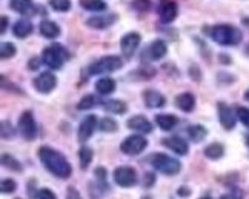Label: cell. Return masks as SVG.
Segmentation results:
<instances>
[{
    "instance_id": "1",
    "label": "cell",
    "mask_w": 249,
    "mask_h": 199,
    "mask_svg": "<svg viewBox=\"0 0 249 199\" xmlns=\"http://www.w3.org/2000/svg\"><path fill=\"white\" fill-rule=\"evenodd\" d=\"M39 158L42 160V164L45 165V168L51 175H54L57 178H62V179L70 178V175L72 172L71 164L57 150L48 147V145H42L39 148Z\"/></svg>"
},
{
    "instance_id": "5",
    "label": "cell",
    "mask_w": 249,
    "mask_h": 199,
    "mask_svg": "<svg viewBox=\"0 0 249 199\" xmlns=\"http://www.w3.org/2000/svg\"><path fill=\"white\" fill-rule=\"evenodd\" d=\"M123 66V60L119 56H105L89 66V74H107L120 70Z\"/></svg>"
},
{
    "instance_id": "41",
    "label": "cell",
    "mask_w": 249,
    "mask_h": 199,
    "mask_svg": "<svg viewBox=\"0 0 249 199\" xmlns=\"http://www.w3.org/2000/svg\"><path fill=\"white\" fill-rule=\"evenodd\" d=\"M39 68H40V59L39 58L30 59V62H28V70L36 71V70H39Z\"/></svg>"
},
{
    "instance_id": "35",
    "label": "cell",
    "mask_w": 249,
    "mask_h": 199,
    "mask_svg": "<svg viewBox=\"0 0 249 199\" xmlns=\"http://www.w3.org/2000/svg\"><path fill=\"white\" fill-rule=\"evenodd\" d=\"M131 6L136 9L137 13H148L149 8H151V2L149 0H134V2L131 3Z\"/></svg>"
},
{
    "instance_id": "3",
    "label": "cell",
    "mask_w": 249,
    "mask_h": 199,
    "mask_svg": "<svg viewBox=\"0 0 249 199\" xmlns=\"http://www.w3.org/2000/svg\"><path fill=\"white\" fill-rule=\"evenodd\" d=\"M68 59L70 53L60 43H53L42 51V62L50 66L51 70H60Z\"/></svg>"
},
{
    "instance_id": "14",
    "label": "cell",
    "mask_w": 249,
    "mask_h": 199,
    "mask_svg": "<svg viewBox=\"0 0 249 199\" xmlns=\"http://www.w3.org/2000/svg\"><path fill=\"white\" fill-rule=\"evenodd\" d=\"M168 53V46L165 43V40H161V39H156V40H152L148 46H146V50H145V59L146 60H160V59H163L165 56ZM142 56V58H143Z\"/></svg>"
},
{
    "instance_id": "39",
    "label": "cell",
    "mask_w": 249,
    "mask_h": 199,
    "mask_svg": "<svg viewBox=\"0 0 249 199\" xmlns=\"http://www.w3.org/2000/svg\"><path fill=\"white\" fill-rule=\"evenodd\" d=\"M13 136H14V130H13L11 124L6 122V120H3L2 122V138L3 139H11Z\"/></svg>"
},
{
    "instance_id": "45",
    "label": "cell",
    "mask_w": 249,
    "mask_h": 199,
    "mask_svg": "<svg viewBox=\"0 0 249 199\" xmlns=\"http://www.w3.org/2000/svg\"><path fill=\"white\" fill-rule=\"evenodd\" d=\"M95 176L99 178V181L105 182V179H107V170H105V168H97V170H95Z\"/></svg>"
},
{
    "instance_id": "17",
    "label": "cell",
    "mask_w": 249,
    "mask_h": 199,
    "mask_svg": "<svg viewBox=\"0 0 249 199\" xmlns=\"http://www.w3.org/2000/svg\"><path fill=\"white\" fill-rule=\"evenodd\" d=\"M161 144H163L165 147H168L169 150L174 151L176 155H180V156H185L188 151H189V145L188 142L180 138V136H171V138H166L161 140Z\"/></svg>"
},
{
    "instance_id": "31",
    "label": "cell",
    "mask_w": 249,
    "mask_h": 199,
    "mask_svg": "<svg viewBox=\"0 0 249 199\" xmlns=\"http://www.w3.org/2000/svg\"><path fill=\"white\" fill-rule=\"evenodd\" d=\"M17 53V48L13 42H3L2 46H0V58L2 59H11L14 58Z\"/></svg>"
},
{
    "instance_id": "2",
    "label": "cell",
    "mask_w": 249,
    "mask_h": 199,
    "mask_svg": "<svg viewBox=\"0 0 249 199\" xmlns=\"http://www.w3.org/2000/svg\"><path fill=\"white\" fill-rule=\"evenodd\" d=\"M206 33L215 43L223 46H235L243 39V33L240 28L231 23H218L209 26Z\"/></svg>"
},
{
    "instance_id": "38",
    "label": "cell",
    "mask_w": 249,
    "mask_h": 199,
    "mask_svg": "<svg viewBox=\"0 0 249 199\" xmlns=\"http://www.w3.org/2000/svg\"><path fill=\"white\" fill-rule=\"evenodd\" d=\"M134 74H139L140 76V79H145V80H148V79H151L152 76L156 74V70L154 68H149V66H145V68H140V70H137Z\"/></svg>"
},
{
    "instance_id": "26",
    "label": "cell",
    "mask_w": 249,
    "mask_h": 199,
    "mask_svg": "<svg viewBox=\"0 0 249 199\" xmlns=\"http://www.w3.org/2000/svg\"><path fill=\"white\" fill-rule=\"evenodd\" d=\"M188 136H189V139L193 140V142H196V144H198V142H202L205 138H206V135H208V130L203 127V125H200V124H196V125H191V127H188Z\"/></svg>"
},
{
    "instance_id": "42",
    "label": "cell",
    "mask_w": 249,
    "mask_h": 199,
    "mask_svg": "<svg viewBox=\"0 0 249 199\" xmlns=\"http://www.w3.org/2000/svg\"><path fill=\"white\" fill-rule=\"evenodd\" d=\"M154 182H156V176L152 173H146L145 176H143V185L145 187H151Z\"/></svg>"
},
{
    "instance_id": "51",
    "label": "cell",
    "mask_w": 249,
    "mask_h": 199,
    "mask_svg": "<svg viewBox=\"0 0 249 199\" xmlns=\"http://www.w3.org/2000/svg\"><path fill=\"white\" fill-rule=\"evenodd\" d=\"M16 199H20V198H16Z\"/></svg>"
},
{
    "instance_id": "44",
    "label": "cell",
    "mask_w": 249,
    "mask_h": 199,
    "mask_svg": "<svg viewBox=\"0 0 249 199\" xmlns=\"http://www.w3.org/2000/svg\"><path fill=\"white\" fill-rule=\"evenodd\" d=\"M189 74L191 78H194V80H200V70L197 68V65H193L189 68Z\"/></svg>"
},
{
    "instance_id": "32",
    "label": "cell",
    "mask_w": 249,
    "mask_h": 199,
    "mask_svg": "<svg viewBox=\"0 0 249 199\" xmlns=\"http://www.w3.org/2000/svg\"><path fill=\"white\" fill-rule=\"evenodd\" d=\"M97 105V98L94 94H86L80 99V102L77 103V110H91Z\"/></svg>"
},
{
    "instance_id": "46",
    "label": "cell",
    "mask_w": 249,
    "mask_h": 199,
    "mask_svg": "<svg viewBox=\"0 0 249 199\" xmlns=\"http://www.w3.org/2000/svg\"><path fill=\"white\" fill-rule=\"evenodd\" d=\"M8 23H9V20H8V16H2V34H5V31H6V28H8Z\"/></svg>"
},
{
    "instance_id": "30",
    "label": "cell",
    "mask_w": 249,
    "mask_h": 199,
    "mask_svg": "<svg viewBox=\"0 0 249 199\" xmlns=\"http://www.w3.org/2000/svg\"><path fill=\"white\" fill-rule=\"evenodd\" d=\"M48 5L57 13H68L71 9V0H48Z\"/></svg>"
},
{
    "instance_id": "18",
    "label": "cell",
    "mask_w": 249,
    "mask_h": 199,
    "mask_svg": "<svg viewBox=\"0 0 249 199\" xmlns=\"http://www.w3.org/2000/svg\"><path fill=\"white\" fill-rule=\"evenodd\" d=\"M126 125L128 128L137 131V133H142V135H148V133L152 131V124L145 118V116H132L126 120Z\"/></svg>"
},
{
    "instance_id": "50",
    "label": "cell",
    "mask_w": 249,
    "mask_h": 199,
    "mask_svg": "<svg viewBox=\"0 0 249 199\" xmlns=\"http://www.w3.org/2000/svg\"><path fill=\"white\" fill-rule=\"evenodd\" d=\"M200 199H211V198H200Z\"/></svg>"
},
{
    "instance_id": "24",
    "label": "cell",
    "mask_w": 249,
    "mask_h": 199,
    "mask_svg": "<svg viewBox=\"0 0 249 199\" xmlns=\"http://www.w3.org/2000/svg\"><path fill=\"white\" fill-rule=\"evenodd\" d=\"M103 110H107V113H112V115H124L128 111V105L123 100L109 99L103 102Z\"/></svg>"
},
{
    "instance_id": "47",
    "label": "cell",
    "mask_w": 249,
    "mask_h": 199,
    "mask_svg": "<svg viewBox=\"0 0 249 199\" xmlns=\"http://www.w3.org/2000/svg\"><path fill=\"white\" fill-rule=\"evenodd\" d=\"M245 54L249 58V45H246V48H245Z\"/></svg>"
},
{
    "instance_id": "8",
    "label": "cell",
    "mask_w": 249,
    "mask_h": 199,
    "mask_svg": "<svg viewBox=\"0 0 249 199\" xmlns=\"http://www.w3.org/2000/svg\"><path fill=\"white\" fill-rule=\"evenodd\" d=\"M157 13L161 23H172L178 16V5L174 0H160L157 6Z\"/></svg>"
},
{
    "instance_id": "23",
    "label": "cell",
    "mask_w": 249,
    "mask_h": 199,
    "mask_svg": "<svg viewBox=\"0 0 249 199\" xmlns=\"http://www.w3.org/2000/svg\"><path fill=\"white\" fill-rule=\"evenodd\" d=\"M156 124L160 127V130L163 131H171L174 130L178 124V118L174 115H166V113H161V115L156 116Z\"/></svg>"
},
{
    "instance_id": "28",
    "label": "cell",
    "mask_w": 249,
    "mask_h": 199,
    "mask_svg": "<svg viewBox=\"0 0 249 199\" xmlns=\"http://www.w3.org/2000/svg\"><path fill=\"white\" fill-rule=\"evenodd\" d=\"M80 6L91 13H102V11H107V8H108V5L105 3L103 0H80Z\"/></svg>"
},
{
    "instance_id": "6",
    "label": "cell",
    "mask_w": 249,
    "mask_h": 199,
    "mask_svg": "<svg viewBox=\"0 0 249 199\" xmlns=\"http://www.w3.org/2000/svg\"><path fill=\"white\" fill-rule=\"evenodd\" d=\"M18 133L25 140H34L37 136V124L34 119V113L26 110L18 118Z\"/></svg>"
},
{
    "instance_id": "12",
    "label": "cell",
    "mask_w": 249,
    "mask_h": 199,
    "mask_svg": "<svg viewBox=\"0 0 249 199\" xmlns=\"http://www.w3.org/2000/svg\"><path fill=\"white\" fill-rule=\"evenodd\" d=\"M217 110H218V120L222 127L225 130H234L237 124V113H234L232 108L226 105L225 102H218Z\"/></svg>"
},
{
    "instance_id": "33",
    "label": "cell",
    "mask_w": 249,
    "mask_h": 199,
    "mask_svg": "<svg viewBox=\"0 0 249 199\" xmlns=\"http://www.w3.org/2000/svg\"><path fill=\"white\" fill-rule=\"evenodd\" d=\"M99 128L105 133H114V131H117L119 125L112 118H103L99 124Z\"/></svg>"
},
{
    "instance_id": "27",
    "label": "cell",
    "mask_w": 249,
    "mask_h": 199,
    "mask_svg": "<svg viewBox=\"0 0 249 199\" xmlns=\"http://www.w3.org/2000/svg\"><path fill=\"white\" fill-rule=\"evenodd\" d=\"M203 153H205V156L208 159L217 160V159H220L225 155V147L220 144V142H213V144H209L208 147H205Z\"/></svg>"
},
{
    "instance_id": "20",
    "label": "cell",
    "mask_w": 249,
    "mask_h": 199,
    "mask_svg": "<svg viewBox=\"0 0 249 199\" xmlns=\"http://www.w3.org/2000/svg\"><path fill=\"white\" fill-rule=\"evenodd\" d=\"M176 107L185 113H191L196 108V98L191 93H181L176 98Z\"/></svg>"
},
{
    "instance_id": "40",
    "label": "cell",
    "mask_w": 249,
    "mask_h": 199,
    "mask_svg": "<svg viewBox=\"0 0 249 199\" xmlns=\"http://www.w3.org/2000/svg\"><path fill=\"white\" fill-rule=\"evenodd\" d=\"M37 198L39 199H57L55 195L50 190V188H42V190L39 192V195H37Z\"/></svg>"
},
{
    "instance_id": "49",
    "label": "cell",
    "mask_w": 249,
    "mask_h": 199,
    "mask_svg": "<svg viewBox=\"0 0 249 199\" xmlns=\"http://www.w3.org/2000/svg\"><path fill=\"white\" fill-rule=\"evenodd\" d=\"M245 98H246V99H248V100H249V90H248V93H246V94H245Z\"/></svg>"
},
{
    "instance_id": "19",
    "label": "cell",
    "mask_w": 249,
    "mask_h": 199,
    "mask_svg": "<svg viewBox=\"0 0 249 199\" xmlns=\"http://www.w3.org/2000/svg\"><path fill=\"white\" fill-rule=\"evenodd\" d=\"M143 100H145V105L148 108H161L166 103L163 94L152 88L145 90V93H143Z\"/></svg>"
},
{
    "instance_id": "16",
    "label": "cell",
    "mask_w": 249,
    "mask_h": 199,
    "mask_svg": "<svg viewBox=\"0 0 249 199\" xmlns=\"http://www.w3.org/2000/svg\"><path fill=\"white\" fill-rule=\"evenodd\" d=\"M9 8H11L14 13L25 16V17H31L36 14L34 0H9Z\"/></svg>"
},
{
    "instance_id": "13",
    "label": "cell",
    "mask_w": 249,
    "mask_h": 199,
    "mask_svg": "<svg viewBox=\"0 0 249 199\" xmlns=\"http://www.w3.org/2000/svg\"><path fill=\"white\" fill-rule=\"evenodd\" d=\"M57 85V78L50 73V71H45V73H40L37 78L34 79V88L42 93V94H48L51 93Z\"/></svg>"
},
{
    "instance_id": "43",
    "label": "cell",
    "mask_w": 249,
    "mask_h": 199,
    "mask_svg": "<svg viewBox=\"0 0 249 199\" xmlns=\"http://www.w3.org/2000/svg\"><path fill=\"white\" fill-rule=\"evenodd\" d=\"M66 199H82V196L74 187H70L68 192H66Z\"/></svg>"
},
{
    "instance_id": "37",
    "label": "cell",
    "mask_w": 249,
    "mask_h": 199,
    "mask_svg": "<svg viewBox=\"0 0 249 199\" xmlns=\"http://www.w3.org/2000/svg\"><path fill=\"white\" fill-rule=\"evenodd\" d=\"M0 187H2V193H13L17 188V184L13 181V179H3Z\"/></svg>"
},
{
    "instance_id": "15",
    "label": "cell",
    "mask_w": 249,
    "mask_h": 199,
    "mask_svg": "<svg viewBox=\"0 0 249 199\" xmlns=\"http://www.w3.org/2000/svg\"><path fill=\"white\" fill-rule=\"evenodd\" d=\"M95 127H97V118L94 115H88L79 125V130H77V138L80 142H86L95 131Z\"/></svg>"
},
{
    "instance_id": "7",
    "label": "cell",
    "mask_w": 249,
    "mask_h": 199,
    "mask_svg": "<svg viewBox=\"0 0 249 199\" xmlns=\"http://www.w3.org/2000/svg\"><path fill=\"white\" fill-rule=\"evenodd\" d=\"M146 145H148V140L143 135H131L123 139V142L120 144V150H122V153L128 156H137L146 148Z\"/></svg>"
},
{
    "instance_id": "25",
    "label": "cell",
    "mask_w": 249,
    "mask_h": 199,
    "mask_svg": "<svg viewBox=\"0 0 249 199\" xmlns=\"http://www.w3.org/2000/svg\"><path fill=\"white\" fill-rule=\"evenodd\" d=\"M95 90H97L99 94L108 96V94L116 91V80L111 79V78H102L95 82Z\"/></svg>"
},
{
    "instance_id": "9",
    "label": "cell",
    "mask_w": 249,
    "mask_h": 199,
    "mask_svg": "<svg viewBox=\"0 0 249 199\" xmlns=\"http://www.w3.org/2000/svg\"><path fill=\"white\" fill-rule=\"evenodd\" d=\"M140 40H142V36L136 31H131V33H126L122 39H120V50H122V54L124 56L126 59H131L134 53L137 51L139 45H140Z\"/></svg>"
},
{
    "instance_id": "34",
    "label": "cell",
    "mask_w": 249,
    "mask_h": 199,
    "mask_svg": "<svg viewBox=\"0 0 249 199\" xmlns=\"http://www.w3.org/2000/svg\"><path fill=\"white\" fill-rule=\"evenodd\" d=\"M2 164L8 168H11L14 170V172H22V165L20 162H18L17 159H14L13 156H9V155H3L2 156Z\"/></svg>"
},
{
    "instance_id": "36",
    "label": "cell",
    "mask_w": 249,
    "mask_h": 199,
    "mask_svg": "<svg viewBox=\"0 0 249 199\" xmlns=\"http://www.w3.org/2000/svg\"><path fill=\"white\" fill-rule=\"evenodd\" d=\"M235 113H237L238 120H240L246 128H249V108H246V107H237Z\"/></svg>"
},
{
    "instance_id": "4",
    "label": "cell",
    "mask_w": 249,
    "mask_h": 199,
    "mask_svg": "<svg viewBox=\"0 0 249 199\" xmlns=\"http://www.w3.org/2000/svg\"><path fill=\"white\" fill-rule=\"evenodd\" d=\"M151 164L157 172L168 175V176H174L181 170V165L177 159L171 158L168 155H163V153H157L154 156H151Z\"/></svg>"
},
{
    "instance_id": "10",
    "label": "cell",
    "mask_w": 249,
    "mask_h": 199,
    "mask_svg": "<svg viewBox=\"0 0 249 199\" xmlns=\"http://www.w3.org/2000/svg\"><path fill=\"white\" fill-rule=\"evenodd\" d=\"M114 181L120 187H132L137 184V173L132 167H119L114 170Z\"/></svg>"
},
{
    "instance_id": "11",
    "label": "cell",
    "mask_w": 249,
    "mask_h": 199,
    "mask_svg": "<svg viewBox=\"0 0 249 199\" xmlns=\"http://www.w3.org/2000/svg\"><path fill=\"white\" fill-rule=\"evenodd\" d=\"M119 20V16L116 13H108V14H99V16H91L86 25L92 30H108L114 23Z\"/></svg>"
},
{
    "instance_id": "22",
    "label": "cell",
    "mask_w": 249,
    "mask_h": 199,
    "mask_svg": "<svg viewBox=\"0 0 249 199\" xmlns=\"http://www.w3.org/2000/svg\"><path fill=\"white\" fill-rule=\"evenodd\" d=\"M33 31H34V26L30 20H26V19H20V20H17L13 26V34L17 39H26Z\"/></svg>"
},
{
    "instance_id": "29",
    "label": "cell",
    "mask_w": 249,
    "mask_h": 199,
    "mask_svg": "<svg viewBox=\"0 0 249 199\" xmlns=\"http://www.w3.org/2000/svg\"><path fill=\"white\" fill-rule=\"evenodd\" d=\"M94 158V151L89 147H82L79 150V159H80V167L83 170L88 168V165L91 164V160Z\"/></svg>"
},
{
    "instance_id": "21",
    "label": "cell",
    "mask_w": 249,
    "mask_h": 199,
    "mask_svg": "<svg viewBox=\"0 0 249 199\" xmlns=\"http://www.w3.org/2000/svg\"><path fill=\"white\" fill-rule=\"evenodd\" d=\"M39 30L45 39H50V40L57 39V37L60 36V26L53 20H42Z\"/></svg>"
},
{
    "instance_id": "48",
    "label": "cell",
    "mask_w": 249,
    "mask_h": 199,
    "mask_svg": "<svg viewBox=\"0 0 249 199\" xmlns=\"http://www.w3.org/2000/svg\"><path fill=\"white\" fill-rule=\"evenodd\" d=\"M245 140H246V145H248V148H249V135H246Z\"/></svg>"
}]
</instances>
